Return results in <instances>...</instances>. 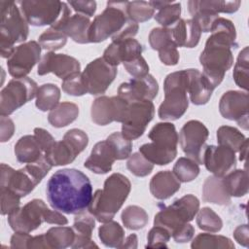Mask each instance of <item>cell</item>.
<instances>
[{
	"label": "cell",
	"instance_id": "cell-2",
	"mask_svg": "<svg viewBox=\"0 0 249 249\" xmlns=\"http://www.w3.org/2000/svg\"><path fill=\"white\" fill-rule=\"evenodd\" d=\"M127 1H109L105 10L90 23L89 43L103 42L109 37L112 42L133 38L138 32V23L131 20L126 13Z\"/></svg>",
	"mask_w": 249,
	"mask_h": 249
},
{
	"label": "cell",
	"instance_id": "cell-46",
	"mask_svg": "<svg viewBox=\"0 0 249 249\" xmlns=\"http://www.w3.org/2000/svg\"><path fill=\"white\" fill-rule=\"evenodd\" d=\"M126 13L128 18L135 22H144L153 18L155 9L146 1H132L127 3Z\"/></svg>",
	"mask_w": 249,
	"mask_h": 249
},
{
	"label": "cell",
	"instance_id": "cell-1",
	"mask_svg": "<svg viewBox=\"0 0 249 249\" xmlns=\"http://www.w3.org/2000/svg\"><path fill=\"white\" fill-rule=\"evenodd\" d=\"M46 192L53 209L75 215L89 207L93 196L89 177L75 168L55 171L47 183Z\"/></svg>",
	"mask_w": 249,
	"mask_h": 249
},
{
	"label": "cell",
	"instance_id": "cell-52",
	"mask_svg": "<svg viewBox=\"0 0 249 249\" xmlns=\"http://www.w3.org/2000/svg\"><path fill=\"white\" fill-rule=\"evenodd\" d=\"M61 86H62V90L69 95L82 96L88 93L87 89L82 80V73H78L76 75H73L63 80Z\"/></svg>",
	"mask_w": 249,
	"mask_h": 249
},
{
	"label": "cell",
	"instance_id": "cell-39",
	"mask_svg": "<svg viewBox=\"0 0 249 249\" xmlns=\"http://www.w3.org/2000/svg\"><path fill=\"white\" fill-rule=\"evenodd\" d=\"M193 249L218 248V249H234L233 242L224 235H216L212 233H199L192 241Z\"/></svg>",
	"mask_w": 249,
	"mask_h": 249
},
{
	"label": "cell",
	"instance_id": "cell-7",
	"mask_svg": "<svg viewBox=\"0 0 249 249\" xmlns=\"http://www.w3.org/2000/svg\"><path fill=\"white\" fill-rule=\"evenodd\" d=\"M43 222L48 224L64 226L67 218L57 210H51L47 204L39 198L27 202L8 215V223L15 231L31 232L41 226Z\"/></svg>",
	"mask_w": 249,
	"mask_h": 249
},
{
	"label": "cell",
	"instance_id": "cell-54",
	"mask_svg": "<svg viewBox=\"0 0 249 249\" xmlns=\"http://www.w3.org/2000/svg\"><path fill=\"white\" fill-rule=\"evenodd\" d=\"M159 57L160 61L165 65H168V66L176 65L180 58L176 44H171L161 49L160 51H159Z\"/></svg>",
	"mask_w": 249,
	"mask_h": 249
},
{
	"label": "cell",
	"instance_id": "cell-13",
	"mask_svg": "<svg viewBox=\"0 0 249 249\" xmlns=\"http://www.w3.org/2000/svg\"><path fill=\"white\" fill-rule=\"evenodd\" d=\"M154 116L155 106L151 100L129 102L124 120L122 123V134L130 141L139 138L145 132Z\"/></svg>",
	"mask_w": 249,
	"mask_h": 249
},
{
	"label": "cell",
	"instance_id": "cell-10",
	"mask_svg": "<svg viewBox=\"0 0 249 249\" xmlns=\"http://www.w3.org/2000/svg\"><path fill=\"white\" fill-rule=\"evenodd\" d=\"M199 62L203 68L202 75L215 89L222 83L226 72L233 64L231 49L206 41L205 47L199 55Z\"/></svg>",
	"mask_w": 249,
	"mask_h": 249
},
{
	"label": "cell",
	"instance_id": "cell-45",
	"mask_svg": "<svg viewBox=\"0 0 249 249\" xmlns=\"http://www.w3.org/2000/svg\"><path fill=\"white\" fill-rule=\"evenodd\" d=\"M67 36L61 31L50 26L39 36V44L42 49L54 52L65 46Z\"/></svg>",
	"mask_w": 249,
	"mask_h": 249
},
{
	"label": "cell",
	"instance_id": "cell-21",
	"mask_svg": "<svg viewBox=\"0 0 249 249\" xmlns=\"http://www.w3.org/2000/svg\"><path fill=\"white\" fill-rule=\"evenodd\" d=\"M159 92L157 80L148 74L140 78H132L122 83L118 89V95L127 103L139 100H152Z\"/></svg>",
	"mask_w": 249,
	"mask_h": 249
},
{
	"label": "cell",
	"instance_id": "cell-58",
	"mask_svg": "<svg viewBox=\"0 0 249 249\" xmlns=\"http://www.w3.org/2000/svg\"><path fill=\"white\" fill-rule=\"evenodd\" d=\"M32 236L29 232L15 231L11 237V248L15 249H26L29 247V242Z\"/></svg>",
	"mask_w": 249,
	"mask_h": 249
},
{
	"label": "cell",
	"instance_id": "cell-53",
	"mask_svg": "<svg viewBox=\"0 0 249 249\" xmlns=\"http://www.w3.org/2000/svg\"><path fill=\"white\" fill-rule=\"evenodd\" d=\"M123 65L133 78H140L149 74V65L142 55L131 61L124 62Z\"/></svg>",
	"mask_w": 249,
	"mask_h": 249
},
{
	"label": "cell",
	"instance_id": "cell-37",
	"mask_svg": "<svg viewBox=\"0 0 249 249\" xmlns=\"http://www.w3.org/2000/svg\"><path fill=\"white\" fill-rule=\"evenodd\" d=\"M60 89L54 84H44L38 88L36 93V107L43 111H51L58 105Z\"/></svg>",
	"mask_w": 249,
	"mask_h": 249
},
{
	"label": "cell",
	"instance_id": "cell-44",
	"mask_svg": "<svg viewBox=\"0 0 249 249\" xmlns=\"http://www.w3.org/2000/svg\"><path fill=\"white\" fill-rule=\"evenodd\" d=\"M181 16V4L179 2H169L167 5L159 10L155 16L156 21L161 27L170 28L175 25Z\"/></svg>",
	"mask_w": 249,
	"mask_h": 249
},
{
	"label": "cell",
	"instance_id": "cell-3",
	"mask_svg": "<svg viewBox=\"0 0 249 249\" xmlns=\"http://www.w3.org/2000/svg\"><path fill=\"white\" fill-rule=\"evenodd\" d=\"M199 210V200L194 195H185L169 206H162L155 215L154 225L167 230L174 241L185 243L195 234V228L190 224Z\"/></svg>",
	"mask_w": 249,
	"mask_h": 249
},
{
	"label": "cell",
	"instance_id": "cell-33",
	"mask_svg": "<svg viewBox=\"0 0 249 249\" xmlns=\"http://www.w3.org/2000/svg\"><path fill=\"white\" fill-rule=\"evenodd\" d=\"M79 116V107L73 102L58 103L48 115L49 123L57 128L64 127L73 123Z\"/></svg>",
	"mask_w": 249,
	"mask_h": 249
},
{
	"label": "cell",
	"instance_id": "cell-23",
	"mask_svg": "<svg viewBox=\"0 0 249 249\" xmlns=\"http://www.w3.org/2000/svg\"><path fill=\"white\" fill-rule=\"evenodd\" d=\"M143 46L134 38H128L119 42H112L104 51L103 58L111 65L131 61L141 56Z\"/></svg>",
	"mask_w": 249,
	"mask_h": 249
},
{
	"label": "cell",
	"instance_id": "cell-31",
	"mask_svg": "<svg viewBox=\"0 0 249 249\" xmlns=\"http://www.w3.org/2000/svg\"><path fill=\"white\" fill-rule=\"evenodd\" d=\"M202 199L218 205H228L231 203V196L228 195L222 177L209 176L205 179L202 186Z\"/></svg>",
	"mask_w": 249,
	"mask_h": 249
},
{
	"label": "cell",
	"instance_id": "cell-32",
	"mask_svg": "<svg viewBox=\"0 0 249 249\" xmlns=\"http://www.w3.org/2000/svg\"><path fill=\"white\" fill-rule=\"evenodd\" d=\"M15 155L18 161L21 163H30L41 159L44 156V153L34 135H24L16 143Z\"/></svg>",
	"mask_w": 249,
	"mask_h": 249
},
{
	"label": "cell",
	"instance_id": "cell-48",
	"mask_svg": "<svg viewBox=\"0 0 249 249\" xmlns=\"http://www.w3.org/2000/svg\"><path fill=\"white\" fill-rule=\"evenodd\" d=\"M106 140L112 146L118 160H125L131 155L132 143L130 140L124 137L122 132H113L107 137Z\"/></svg>",
	"mask_w": 249,
	"mask_h": 249
},
{
	"label": "cell",
	"instance_id": "cell-42",
	"mask_svg": "<svg viewBox=\"0 0 249 249\" xmlns=\"http://www.w3.org/2000/svg\"><path fill=\"white\" fill-rule=\"evenodd\" d=\"M172 172L180 182H191L199 174L198 163L188 157H182L177 160L173 166Z\"/></svg>",
	"mask_w": 249,
	"mask_h": 249
},
{
	"label": "cell",
	"instance_id": "cell-27",
	"mask_svg": "<svg viewBox=\"0 0 249 249\" xmlns=\"http://www.w3.org/2000/svg\"><path fill=\"white\" fill-rule=\"evenodd\" d=\"M150 192L157 199H167L180 190L181 182L170 170L156 173L150 181Z\"/></svg>",
	"mask_w": 249,
	"mask_h": 249
},
{
	"label": "cell",
	"instance_id": "cell-4",
	"mask_svg": "<svg viewBox=\"0 0 249 249\" xmlns=\"http://www.w3.org/2000/svg\"><path fill=\"white\" fill-rule=\"evenodd\" d=\"M130 190L131 183L126 176L121 173H113L106 178L103 189L95 191L88 211L98 222H109L121 209Z\"/></svg>",
	"mask_w": 249,
	"mask_h": 249
},
{
	"label": "cell",
	"instance_id": "cell-11",
	"mask_svg": "<svg viewBox=\"0 0 249 249\" xmlns=\"http://www.w3.org/2000/svg\"><path fill=\"white\" fill-rule=\"evenodd\" d=\"M17 3L26 21L33 26H52L71 12L68 5L61 1L24 0Z\"/></svg>",
	"mask_w": 249,
	"mask_h": 249
},
{
	"label": "cell",
	"instance_id": "cell-29",
	"mask_svg": "<svg viewBox=\"0 0 249 249\" xmlns=\"http://www.w3.org/2000/svg\"><path fill=\"white\" fill-rule=\"evenodd\" d=\"M211 35L207 41L224 45L229 48H236V30L231 20L225 18H217L210 28Z\"/></svg>",
	"mask_w": 249,
	"mask_h": 249
},
{
	"label": "cell",
	"instance_id": "cell-51",
	"mask_svg": "<svg viewBox=\"0 0 249 249\" xmlns=\"http://www.w3.org/2000/svg\"><path fill=\"white\" fill-rule=\"evenodd\" d=\"M1 192V214L9 215L19 208L20 196L10 189L0 187Z\"/></svg>",
	"mask_w": 249,
	"mask_h": 249
},
{
	"label": "cell",
	"instance_id": "cell-5",
	"mask_svg": "<svg viewBox=\"0 0 249 249\" xmlns=\"http://www.w3.org/2000/svg\"><path fill=\"white\" fill-rule=\"evenodd\" d=\"M0 49L1 56L9 58L15 45L23 43L29 33L28 22L17 2L0 1Z\"/></svg>",
	"mask_w": 249,
	"mask_h": 249
},
{
	"label": "cell",
	"instance_id": "cell-40",
	"mask_svg": "<svg viewBox=\"0 0 249 249\" xmlns=\"http://www.w3.org/2000/svg\"><path fill=\"white\" fill-rule=\"evenodd\" d=\"M122 222L124 226L132 231L143 229L149 222L148 213L140 206L128 205L122 212Z\"/></svg>",
	"mask_w": 249,
	"mask_h": 249
},
{
	"label": "cell",
	"instance_id": "cell-60",
	"mask_svg": "<svg viewBox=\"0 0 249 249\" xmlns=\"http://www.w3.org/2000/svg\"><path fill=\"white\" fill-rule=\"evenodd\" d=\"M29 249L30 248H46L48 249V245L45 239V234H40L36 236H32L29 242Z\"/></svg>",
	"mask_w": 249,
	"mask_h": 249
},
{
	"label": "cell",
	"instance_id": "cell-55",
	"mask_svg": "<svg viewBox=\"0 0 249 249\" xmlns=\"http://www.w3.org/2000/svg\"><path fill=\"white\" fill-rule=\"evenodd\" d=\"M34 136L44 154L47 153L55 143L53 136L48 130L42 127L34 128Z\"/></svg>",
	"mask_w": 249,
	"mask_h": 249
},
{
	"label": "cell",
	"instance_id": "cell-36",
	"mask_svg": "<svg viewBox=\"0 0 249 249\" xmlns=\"http://www.w3.org/2000/svg\"><path fill=\"white\" fill-rule=\"evenodd\" d=\"M98 237L107 247L121 248L124 242V231L118 222L111 220L99 227Z\"/></svg>",
	"mask_w": 249,
	"mask_h": 249
},
{
	"label": "cell",
	"instance_id": "cell-35",
	"mask_svg": "<svg viewBox=\"0 0 249 249\" xmlns=\"http://www.w3.org/2000/svg\"><path fill=\"white\" fill-rule=\"evenodd\" d=\"M44 234L48 249H64L71 247L75 238L73 228L63 226L51 228Z\"/></svg>",
	"mask_w": 249,
	"mask_h": 249
},
{
	"label": "cell",
	"instance_id": "cell-57",
	"mask_svg": "<svg viewBox=\"0 0 249 249\" xmlns=\"http://www.w3.org/2000/svg\"><path fill=\"white\" fill-rule=\"evenodd\" d=\"M15 132V124L8 116L0 117V141L6 142L11 139Z\"/></svg>",
	"mask_w": 249,
	"mask_h": 249
},
{
	"label": "cell",
	"instance_id": "cell-28",
	"mask_svg": "<svg viewBox=\"0 0 249 249\" xmlns=\"http://www.w3.org/2000/svg\"><path fill=\"white\" fill-rule=\"evenodd\" d=\"M170 28L173 41L177 47L192 49L197 46L201 36V30L194 19L180 18L179 21Z\"/></svg>",
	"mask_w": 249,
	"mask_h": 249
},
{
	"label": "cell",
	"instance_id": "cell-14",
	"mask_svg": "<svg viewBox=\"0 0 249 249\" xmlns=\"http://www.w3.org/2000/svg\"><path fill=\"white\" fill-rule=\"evenodd\" d=\"M209 131L203 123L197 120L187 122L180 130L178 141L185 155L197 162L203 163V154L205 142L208 138Z\"/></svg>",
	"mask_w": 249,
	"mask_h": 249
},
{
	"label": "cell",
	"instance_id": "cell-17",
	"mask_svg": "<svg viewBox=\"0 0 249 249\" xmlns=\"http://www.w3.org/2000/svg\"><path fill=\"white\" fill-rule=\"evenodd\" d=\"M128 103L119 95H101L95 98L91 104L90 116L94 124L107 125L113 122L123 123Z\"/></svg>",
	"mask_w": 249,
	"mask_h": 249
},
{
	"label": "cell",
	"instance_id": "cell-19",
	"mask_svg": "<svg viewBox=\"0 0 249 249\" xmlns=\"http://www.w3.org/2000/svg\"><path fill=\"white\" fill-rule=\"evenodd\" d=\"M81 70V64L78 59L65 53H55L49 52L41 58L37 74L44 76L53 73L61 80H65L73 75H76Z\"/></svg>",
	"mask_w": 249,
	"mask_h": 249
},
{
	"label": "cell",
	"instance_id": "cell-34",
	"mask_svg": "<svg viewBox=\"0 0 249 249\" xmlns=\"http://www.w3.org/2000/svg\"><path fill=\"white\" fill-rule=\"evenodd\" d=\"M224 187L230 196L241 197L248 193V173L246 169L232 170L222 177Z\"/></svg>",
	"mask_w": 249,
	"mask_h": 249
},
{
	"label": "cell",
	"instance_id": "cell-15",
	"mask_svg": "<svg viewBox=\"0 0 249 249\" xmlns=\"http://www.w3.org/2000/svg\"><path fill=\"white\" fill-rule=\"evenodd\" d=\"M118 73L116 66L109 64L103 57L90 61L82 72V80L88 93L98 95L104 93Z\"/></svg>",
	"mask_w": 249,
	"mask_h": 249
},
{
	"label": "cell",
	"instance_id": "cell-20",
	"mask_svg": "<svg viewBox=\"0 0 249 249\" xmlns=\"http://www.w3.org/2000/svg\"><path fill=\"white\" fill-rule=\"evenodd\" d=\"M203 164L214 176L224 177L236 166L235 152L224 145H208L204 150Z\"/></svg>",
	"mask_w": 249,
	"mask_h": 249
},
{
	"label": "cell",
	"instance_id": "cell-24",
	"mask_svg": "<svg viewBox=\"0 0 249 249\" xmlns=\"http://www.w3.org/2000/svg\"><path fill=\"white\" fill-rule=\"evenodd\" d=\"M116 154L107 140L97 142L84 166L96 174H105L111 171L112 165L116 160Z\"/></svg>",
	"mask_w": 249,
	"mask_h": 249
},
{
	"label": "cell",
	"instance_id": "cell-47",
	"mask_svg": "<svg viewBox=\"0 0 249 249\" xmlns=\"http://www.w3.org/2000/svg\"><path fill=\"white\" fill-rule=\"evenodd\" d=\"M126 167L133 175L137 177H145L153 171L154 164L150 162L140 152H137L128 157Z\"/></svg>",
	"mask_w": 249,
	"mask_h": 249
},
{
	"label": "cell",
	"instance_id": "cell-62",
	"mask_svg": "<svg viewBox=\"0 0 249 249\" xmlns=\"http://www.w3.org/2000/svg\"><path fill=\"white\" fill-rule=\"evenodd\" d=\"M247 150H248V142L245 143L239 151V160H245V159L247 157Z\"/></svg>",
	"mask_w": 249,
	"mask_h": 249
},
{
	"label": "cell",
	"instance_id": "cell-61",
	"mask_svg": "<svg viewBox=\"0 0 249 249\" xmlns=\"http://www.w3.org/2000/svg\"><path fill=\"white\" fill-rule=\"evenodd\" d=\"M137 241H138L137 235L135 233H131L126 237V239L124 240L121 248H130V249L137 248Z\"/></svg>",
	"mask_w": 249,
	"mask_h": 249
},
{
	"label": "cell",
	"instance_id": "cell-16",
	"mask_svg": "<svg viewBox=\"0 0 249 249\" xmlns=\"http://www.w3.org/2000/svg\"><path fill=\"white\" fill-rule=\"evenodd\" d=\"M41 46L36 41H28L16 47L9 58L7 67L9 74L14 78H24L41 58Z\"/></svg>",
	"mask_w": 249,
	"mask_h": 249
},
{
	"label": "cell",
	"instance_id": "cell-50",
	"mask_svg": "<svg viewBox=\"0 0 249 249\" xmlns=\"http://www.w3.org/2000/svg\"><path fill=\"white\" fill-rule=\"evenodd\" d=\"M171 235L167 230L160 226H154L147 235V248H167L166 243Z\"/></svg>",
	"mask_w": 249,
	"mask_h": 249
},
{
	"label": "cell",
	"instance_id": "cell-8",
	"mask_svg": "<svg viewBox=\"0 0 249 249\" xmlns=\"http://www.w3.org/2000/svg\"><path fill=\"white\" fill-rule=\"evenodd\" d=\"M148 137L152 142L142 145L139 152L150 162L166 165L176 158L178 133L172 123H158L152 127Z\"/></svg>",
	"mask_w": 249,
	"mask_h": 249
},
{
	"label": "cell",
	"instance_id": "cell-18",
	"mask_svg": "<svg viewBox=\"0 0 249 249\" xmlns=\"http://www.w3.org/2000/svg\"><path fill=\"white\" fill-rule=\"evenodd\" d=\"M248 93L240 90L226 91L219 101V111L223 118L235 121L243 129L248 130Z\"/></svg>",
	"mask_w": 249,
	"mask_h": 249
},
{
	"label": "cell",
	"instance_id": "cell-25",
	"mask_svg": "<svg viewBox=\"0 0 249 249\" xmlns=\"http://www.w3.org/2000/svg\"><path fill=\"white\" fill-rule=\"evenodd\" d=\"M95 227L94 217L88 211H83L76 214L74 218L73 231L75 233L74 241L71 245L72 248H98L97 244L91 239L92 231Z\"/></svg>",
	"mask_w": 249,
	"mask_h": 249
},
{
	"label": "cell",
	"instance_id": "cell-49",
	"mask_svg": "<svg viewBox=\"0 0 249 249\" xmlns=\"http://www.w3.org/2000/svg\"><path fill=\"white\" fill-rule=\"evenodd\" d=\"M149 44L153 50L158 52L171 44H175L172 38L171 28H166V27L153 28L149 34Z\"/></svg>",
	"mask_w": 249,
	"mask_h": 249
},
{
	"label": "cell",
	"instance_id": "cell-6",
	"mask_svg": "<svg viewBox=\"0 0 249 249\" xmlns=\"http://www.w3.org/2000/svg\"><path fill=\"white\" fill-rule=\"evenodd\" d=\"M52 167L45 156L18 170L1 163L0 187L10 189L20 197L26 196L49 173Z\"/></svg>",
	"mask_w": 249,
	"mask_h": 249
},
{
	"label": "cell",
	"instance_id": "cell-22",
	"mask_svg": "<svg viewBox=\"0 0 249 249\" xmlns=\"http://www.w3.org/2000/svg\"><path fill=\"white\" fill-rule=\"evenodd\" d=\"M90 23L91 22L89 18L77 13L71 16V12H69L64 15L56 23L52 25V27L61 31L76 43L88 44L89 43V31Z\"/></svg>",
	"mask_w": 249,
	"mask_h": 249
},
{
	"label": "cell",
	"instance_id": "cell-30",
	"mask_svg": "<svg viewBox=\"0 0 249 249\" xmlns=\"http://www.w3.org/2000/svg\"><path fill=\"white\" fill-rule=\"evenodd\" d=\"M81 152L67 139L55 141L53 146L44 154L52 166H60L71 163Z\"/></svg>",
	"mask_w": 249,
	"mask_h": 249
},
{
	"label": "cell",
	"instance_id": "cell-38",
	"mask_svg": "<svg viewBox=\"0 0 249 249\" xmlns=\"http://www.w3.org/2000/svg\"><path fill=\"white\" fill-rule=\"evenodd\" d=\"M217 141L219 145H224L232 149L235 153L239 152L248 138L245 137L237 128L230 125H222L217 129Z\"/></svg>",
	"mask_w": 249,
	"mask_h": 249
},
{
	"label": "cell",
	"instance_id": "cell-12",
	"mask_svg": "<svg viewBox=\"0 0 249 249\" xmlns=\"http://www.w3.org/2000/svg\"><path fill=\"white\" fill-rule=\"evenodd\" d=\"M38 86L28 77L14 78L0 92V115L9 116L36 96Z\"/></svg>",
	"mask_w": 249,
	"mask_h": 249
},
{
	"label": "cell",
	"instance_id": "cell-9",
	"mask_svg": "<svg viewBox=\"0 0 249 249\" xmlns=\"http://www.w3.org/2000/svg\"><path fill=\"white\" fill-rule=\"evenodd\" d=\"M187 69L168 74L163 82L164 99L159 107L158 115L163 121L180 119L189 107L187 92Z\"/></svg>",
	"mask_w": 249,
	"mask_h": 249
},
{
	"label": "cell",
	"instance_id": "cell-59",
	"mask_svg": "<svg viewBox=\"0 0 249 249\" xmlns=\"http://www.w3.org/2000/svg\"><path fill=\"white\" fill-rule=\"evenodd\" d=\"M233 237L235 239V241H237L238 244L244 246V247H248L249 245V231H248V225L244 224V225H240L238 227L235 228V230L233 231Z\"/></svg>",
	"mask_w": 249,
	"mask_h": 249
},
{
	"label": "cell",
	"instance_id": "cell-41",
	"mask_svg": "<svg viewBox=\"0 0 249 249\" xmlns=\"http://www.w3.org/2000/svg\"><path fill=\"white\" fill-rule=\"evenodd\" d=\"M249 52L248 47H244L238 53L237 60L233 67L232 77L236 86L248 91L249 86Z\"/></svg>",
	"mask_w": 249,
	"mask_h": 249
},
{
	"label": "cell",
	"instance_id": "cell-56",
	"mask_svg": "<svg viewBox=\"0 0 249 249\" xmlns=\"http://www.w3.org/2000/svg\"><path fill=\"white\" fill-rule=\"evenodd\" d=\"M68 4L74 9L77 14L84 15L88 18L93 17L96 11L95 1H69Z\"/></svg>",
	"mask_w": 249,
	"mask_h": 249
},
{
	"label": "cell",
	"instance_id": "cell-26",
	"mask_svg": "<svg viewBox=\"0 0 249 249\" xmlns=\"http://www.w3.org/2000/svg\"><path fill=\"white\" fill-rule=\"evenodd\" d=\"M188 71V86L187 92L190 95L192 103L195 105L206 104L215 89L206 78L197 69H187Z\"/></svg>",
	"mask_w": 249,
	"mask_h": 249
},
{
	"label": "cell",
	"instance_id": "cell-43",
	"mask_svg": "<svg viewBox=\"0 0 249 249\" xmlns=\"http://www.w3.org/2000/svg\"><path fill=\"white\" fill-rule=\"evenodd\" d=\"M196 225L205 231L218 232L223 228V221L220 216L210 207H203L197 211Z\"/></svg>",
	"mask_w": 249,
	"mask_h": 249
}]
</instances>
